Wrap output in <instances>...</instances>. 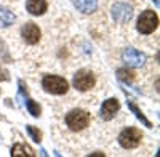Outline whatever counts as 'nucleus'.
Returning <instances> with one entry per match:
<instances>
[{
	"mask_svg": "<svg viewBox=\"0 0 160 157\" xmlns=\"http://www.w3.org/2000/svg\"><path fill=\"white\" fill-rule=\"evenodd\" d=\"M66 124L72 132H82L90 125V115L82 109H74L66 115Z\"/></svg>",
	"mask_w": 160,
	"mask_h": 157,
	"instance_id": "f257e3e1",
	"label": "nucleus"
},
{
	"mask_svg": "<svg viewBox=\"0 0 160 157\" xmlns=\"http://www.w3.org/2000/svg\"><path fill=\"white\" fill-rule=\"evenodd\" d=\"M42 85H43L45 91H48L51 95H64L69 90L68 80L62 77H58V75H45Z\"/></svg>",
	"mask_w": 160,
	"mask_h": 157,
	"instance_id": "f03ea898",
	"label": "nucleus"
},
{
	"mask_svg": "<svg viewBox=\"0 0 160 157\" xmlns=\"http://www.w3.org/2000/svg\"><path fill=\"white\" fill-rule=\"evenodd\" d=\"M141 139H142V133L139 132L138 128H135V127L125 128L123 132L120 133V136H118L120 146L125 148V149H135V148H138Z\"/></svg>",
	"mask_w": 160,
	"mask_h": 157,
	"instance_id": "7ed1b4c3",
	"label": "nucleus"
},
{
	"mask_svg": "<svg viewBox=\"0 0 160 157\" xmlns=\"http://www.w3.org/2000/svg\"><path fill=\"white\" fill-rule=\"evenodd\" d=\"M157 26H158V16L155 15V11L146 10L144 13H141L136 28L141 34H151L157 29Z\"/></svg>",
	"mask_w": 160,
	"mask_h": 157,
	"instance_id": "20e7f679",
	"label": "nucleus"
},
{
	"mask_svg": "<svg viewBox=\"0 0 160 157\" xmlns=\"http://www.w3.org/2000/svg\"><path fill=\"white\" fill-rule=\"evenodd\" d=\"M95 84H96V78L90 71L82 69V71H78L74 75V87L77 90H80V91H87V90L93 88Z\"/></svg>",
	"mask_w": 160,
	"mask_h": 157,
	"instance_id": "39448f33",
	"label": "nucleus"
},
{
	"mask_svg": "<svg viewBox=\"0 0 160 157\" xmlns=\"http://www.w3.org/2000/svg\"><path fill=\"white\" fill-rule=\"evenodd\" d=\"M112 18L118 24H125L133 18V8L128 3H115L112 7Z\"/></svg>",
	"mask_w": 160,
	"mask_h": 157,
	"instance_id": "423d86ee",
	"label": "nucleus"
},
{
	"mask_svg": "<svg viewBox=\"0 0 160 157\" xmlns=\"http://www.w3.org/2000/svg\"><path fill=\"white\" fill-rule=\"evenodd\" d=\"M122 58H123V63L130 68H141L146 63V55L138 51V50H135V48H127L123 51Z\"/></svg>",
	"mask_w": 160,
	"mask_h": 157,
	"instance_id": "0eeeda50",
	"label": "nucleus"
},
{
	"mask_svg": "<svg viewBox=\"0 0 160 157\" xmlns=\"http://www.w3.org/2000/svg\"><path fill=\"white\" fill-rule=\"evenodd\" d=\"M21 35L24 38V42L26 43H29V45H35L38 40H40V29L37 28V26L34 23H28V24H24L22 26V29H21Z\"/></svg>",
	"mask_w": 160,
	"mask_h": 157,
	"instance_id": "6e6552de",
	"label": "nucleus"
},
{
	"mask_svg": "<svg viewBox=\"0 0 160 157\" xmlns=\"http://www.w3.org/2000/svg\"><path fill=\"white\" fill-rule=\"evenodd\" d=\"M120 108V104L115 98H109L108 101H104L102 103V106H101V119L102 120H111L115 117V112L118 111Z\"/></svg>",
	"mask_w": 160,
	"mask_h": 157,
	"instance_id": "1a4fd4ad",
	"label": "nucleus"
},
{
	"mask_svg": "<svg viewBox=\"0 0 160 157\" xmlns=\"http://www.w3.org/2000/svg\"><path fill=\"white\" fill-rule=\"evenodd\" d=\"M19 90H21V96L26 99V108H28L29 114H32L34 117H38L40 112H42V109H40V106H38V104H37L32 98L28 96V90L24 88V84H22V82H19Z\"/></svg>",
	"mask_w": 160,
	"mask_h": 157,
	"instance_id": "9d476101",
	"label": "nucleus"
},
{
	"mask_svg": "<svg viewBox=\"0 0 160 157\" xmlns=\"http://www.w3.org/2000/svg\"><path fill=\"white\" fill-rule=\"evenodd\" d=\"M26 8L31 15L40 16L47 11V0H28L26 2Z\"/></svg>",
	"mask_w": 160,
	"mask_h": 157,
	"instance_id": "9b49d317",
	"label": "nucleus"
},
{
	"mask_svg": "<svg viewBox=\"0 0 160 157\" xmlns=\"http://www.w3.org/2000/svg\"><path fill=\"white\" fill-rule=\"evenodd\" d=\"M72 3L82 13H93L98 8V0H72Z\"/></svg>",
	"mask_w": 160,
	"mask_h": 157,
	"instance_id": "f8f14e48",
	"label": "nucleus"
},
{
	"mask_svg": "<svg viewBox=\"0 0 160 157\" xmlns=\"http://www.w3.org/2000/svg\"><path fill=\"white\" fill-rule=\"evenodd\" d=\"M11 155L13 157H34V151L26 146V144H21V143H18V144H15L11 148Z\"/></svg>",
	"mask_w": 160,
	"mask_h": 157,
	"instance_id": "ddd939ff",
	"label": "nucleus"
},
{
	"mask_svg": "<svg viewBox=\"0 0 160 157\" xmlns=\"http://www.w3.org/2000/svg\"><path fill=\"white\" fill-rule=\"evenodd\" d=\"M15 15H13V11H10L8 8L5 7H0V28H8L15 23Z\"/></svg>",
	"mask_w": 160,
	"mask_h": 157,
	"instance_id": "4468645a",
	"label": "nucleus"
},
{
	"mask_svg": "<svg viewBox=\"0 0 160 157\" xmlns=\"http://www.w3.org/2000/svg\"><path fill=\"white\" fill-rule=\"evenodd\" d=\"M127 106H128V109H130V111H131L133 114L136 115V119H138V120H141V122H142V124H144L146 127H148V128H152V124H151V122H149L148 119H146V115L142 114V111H141V109H139V108L136 106V104H135V101L128 99V101H127Z\"/></svg>",
	"mask_w": 160,
	"mask_h": 157,
	"instance_id": "2eb2a0df",
	"label": "nucleus"
},
{
	"mask_svg": "<svg viewBox=\"0 0 160 157\" xmlns=\"http://www.w3.org/2000/svg\"><path fill=\"white\" fill-rule=\"evenodd\" d=\"M117 75H118L120 80H123V82H127V84H130V82L135 80V74H133L131 71H128V69H118V71H117Z\"/></svg>",
	"mask_w": 160,
	"mask_h": 157,
	"instance_id": "dca6fc26",
	"label": "nucleus"
},
{
	"mask_svg": "<svg viewBox=\"0 0 160 157\" xmlns=\"http://www.w3.org/2000/svg\"><path fill=\"white\" fill-rule=\"evenodd\" d=\"M26 130H28V133L31 135V138H32L35 143L42 141V132H40V130H37L34 125H28V127H26Z\"/></svg>",
	"mask_w": 160,
	"mask_h": 157,
	"instance_id": "f3484780",
	"label": "nucleus"
},
{
	"mask_svg": "<svg viewBox=\"0 0 160 157\" xmlns=\"http://www.w3.org/2000/svg\"><path fill=\"white\" fill-rule=\"evenodd\" d=\"M0 53H2V58H3V61H11V58H10V55H8V50H7V45H5V42L0 38Z\"/></svg>",
	"mask_w": 160,
	"mask_h": 157,
	"instance_id": "a211bd4d",
	"label": "nucleus"
},
{
	"mask_svg": "<svg viewBox=\"0 0 160 157\" xmlns=\"http://www.w3.org/2000/svg\"><path fill=\"white\" fill-rule=\"evenodd\" d=\"M0 80H2V82L10 80V72H8V69H5L2 66V64H0Z\"/></svg>",
	"mask_w": 160,
	"mask_h": 157,
	"instance_id": "6ab92c4d",
	"label": "nucleus"
},
{
	"mask_svg": "<svg viewBox=\"0 0 160 157\" xmlns=\"http://www.w3.org/2000/svg\"><path fill=\"white\" fill-rule=\"evenodd\" d=\"M154 2H155V5H158V0H154Z\"/></svg>",
	"mask_w": 160,
	"mask_h": 157,
	"instance_id": "aec40b11",
	"label": "nucleus"
},
{
	"mask_svg": "<svg viewBox=\"0 0 160 157\" xmlns=\"http://www.w3.org/2000/svg\"><path fill=\"white\" fill-rule=\"evenodd\" d=\"M0 141H2V136H0Z\"/></svg>",
	"mask_w": 160,
	"mask_h": 157,
	"instance_id": "412c9836",
	"label": "nucleus"
}]
</instances>
